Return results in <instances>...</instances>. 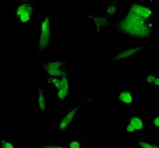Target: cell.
<instances>
[{"mask_svg":"<svg viewBox=\"0 0 159 148\" xmlns=\"http://www.w3.org/2000/svg\"><path fill=\"white\" fill-rule=\"evenodd\" d=\"M138 144L141 148H159V146H156V145H153V144H149V143H146V142H142V141L138 142Z\"/></svg>","mask_w":159,"mask_h":148,"instance_id":"obj_15","label":"cell"},{"mask_svg":"<svg viewBox=\"0 0 159 148\" xmlns=\"http://www.w3.org/2000/svg\"><path fill=\"white\" fill-rule=\"evenodd\" d=\"M39 106H40V109L42 111H46V101H45V98L42 94H40V97H39Z\"/></svg>","mask_w":159,"mask_h":148,"instance_id":"obj_13","label":"cell"},{"mask_svg":"<svg viewBox=\"0 0 159 148\" xmlns=\"http://www.w3.org/2000/svg\"><path fill=\"white\" fill-rule=\"evenodd\" d=\"M116 10H117V8H116V6H114V5H112V6H109V8L107 9V13L108 14H115V12H116Z\"/></svg>","mask_w":159,"mask_h":148,"instance_id":"obj_16","label":"cell"},{"mask_svg":"<svg viewBox=\"0 0 159 148\" xmlns=\"http://www.w3.org/2000/svg\"><path fill=\"white\" fill-rule=\"evenodd\" d=\"M130 13L135 15L137 17H141V18L147 19L151 16L152 12L151 10H149L146 7H143V6L137 5V4H134L132 7V9L130 10Z\"/></svg>","mask_w":159,"mask_h":148,"instance_id":"obj_2","label":"cell"},{"mask_svg":"<svg viewBox=\"0 0 159 148\" xmlns=\"http://www.w3.org/2000/svg\"><path fill=\"white\" fill-rule=\"evenodd\" d=\"M49 30H51V23H49V19L46 18L44 22L42 23V27H41V34H49Z\"/></svg>","mask_w":159,"mask_h":148,"instance_id":"obj_10","label":"cell"},{"mask_svg":"<svg viewBox=\"0 0 159 148\" xmlns=\"http://www.w3.org/2000/svg\"><path fill=\"white\" fill-rule=\"evenodd\" d=\"M31 14H29L28 12H23L22 14L20 15V20L22 23H27L30 21V19H31V16H30Z\"/></svg>","mask_w":159,"mask_h":148,"instance_id":"obj_14","label":"cell"},{"mask_svg":"<svg viewBox=\"0 0 159 148\" xmlns=\"http://www.w3.org/2000/svg\"><path fill=\"white\" fill-rule=\"evenodd\" d=\"M23 12H28L29 14H32L33 8H32V6L30 5V4H23V5H21L20 7L18 8V10H17V16L19 17Z\"/></svg>","mask_w":159,"mask_h":148,"instance_id":"obj_9","label":"cell"},{"mask_svg":"<svg viewBox=\"0 0 159 148\" xmlns=\"http://www.w3.org/2000/svg\"><path fill=\"white\" fill-rule=\"evenodd\" d=\"M24 1H25V2H27V1H28V0H24Z\"/></svg>","mask_w":159,"mask_h":148,"instance_id":"obj_24","label":"cell"},{"mask_svg":"<svg viewBox=\"0 0 159 148\" xmlns=\"http://www.w3.org/2000/svg\"><path fill=\"white\" fill-rule=\"evenodd\" d=\"M141 48H142V46H136V48H132L130 49H126V50H124L122 52H120L119 54L116 55L113 58V60H119V59H124V58H126V57H130L132 55L135 54L136 52H138Z\"/></svg>","mask_w":159,"mask_h":148,"instance_id":"obj_5","label":"cell"},{"mask_svg":"<svg viewBox=\"0 0 159 148\" xmlns=\"http://www.w3.org/2000/svg\"><path fill=\"white\" fill-rule=\"evenodd\" d=\"M119 100L122 101V102L124 103V104H130L132 101V96L128 91H124L120 94Z\"/></svg>","mask_w":159,"mask_h":148,"instance_id":"obj_8","label":"cell"},{"mask_svg":"<svg viewBox=\"0 0 159 148\" xmlns=\"http://www.w3.org/2000/svg\"><path fill=\"white\" fill-rule=\"evenodd\" d=\"M41 148H65V147H62V146H57V145H49V146H43Z\"/></svg>","mask_w":159,"mask_h":148,"instance_id":"obj_21","label":"cell"},{"mask_svg":"<svg viewBox=\"0 0 159 148\" xmlns=\"http://www.w3.org/2000/svg\"><path fill=\"white\" fill-rule=\"evenodd\" d=\"M154 80H155V76L154 75H148L146 77V81L148 83H154Z\"/></svg>","mask_w":159,"mask_h":148,"instance_id":"obj_19","label":"cell"},{"mask_svg":"<svg viewBox=\"0 0 159 148\" xmlns=\"http://www.w3.org/2000/svg\"><path fill=\"white\" fill-rule=\"evenodd\" d=\"M69 148H80V143L77 142V141H73V142L70 143Z\"/></svg>","mask_w":159,"mask_h":148,"instance_id":"obj_18","label":"cell"},{"mask_svg":"<svg viewBox=\"0 0 159 148\" xmlns=\"http://www.w3.org/2000/svg\"><path fill=\"white\" fill-rule=\"evenodd\" d=\"M49 42V34H41V38H40V46H39V49L40 50H43L48 46Z\"/></svg>","mask_w":159,"mask_h":148,"instance_id":"obj_7","label":"cell"},{"mask_svg":"<svg viewBox=\"0 0 159 148\" xmlns=\"http://www.w3.org/2000/svg\"><path fill=\"white\" fill-rule=\"evenodd\" d=\"M153 123H154V125H155V126L159 127V117H155V119H154Z\"/></svg>","mask_w":159,"mask_h":148,"instance_id":"obj_22","label":"cell"},{"mask_svg":"<svg viewBox=\"0 0 159 148\" xmlns=\"http://www.w3.org/2000/svg\"><path fill=\"white\" fill-rule=\"evenodd\" d=\"M53 85H55V87L57 88V90L59 89V87H61V80L59 79H53Z\"/></svg>","mask_w":159,"mask_h":148,"instance_id":"obj_17","label":"cell"},{"mask_svg":"<svg viewBox=\"0 0 159 148\" xmlns=\"http://www.w3.org/2000/svg\"><path fill=\"white\" fill-rule=\"evenodd\" d=\"M118 29L137 38H147L151 34V26L148 24L147 21L130 12L128 16L118 24Z\"/></svg>","mask_w":159,"mask_h":148,"instance_id":"obj_1","label":"cell"},{"mask_svg":"<svg viewBox=\"0 0 159 148\" xmlns=\"http://www.w3.org/2000/svg\"><path fill=\"white\" fill-rule=\"evenodd\" d=\"M89 18L93 19L94 21H95V24L97 25V32L100 31V27L101 26H103V27H106V26H108V22H107L106 20H104V19L102 18H95V17H92V16H88Z\"/></svg>","mask_w":159,"mask_h":148,"instance_id":"obj_11","label":"cell"},{"mask_svg":"<svg viewBox=\"0 0 159 148\" xmlns=\"http://www.w3.org/2000/svg\"><path fill=\"white\" fill-rule=\"evenodd\" d=\"M64 62H59V61H55V62H49V63H46L44 65V68L47 72H51L53 71V70H59V67L61 65H63Z\"/></svg>","mask_w":159,"mask_h":148,"instance_id":"obj_6","label":"cell"},{"mask_svg":"<svg viewBox=\"0 0 159 148\" xmlns=\"http://www.w3.org/2000/svg\"><path fill=\"white\" fill-rule=\"evenodd\" d=\"M76 111H77V108H75V109L71 110L69 113H67L65 115H64V117L61 119V123H59V129L64 130L68 125H69V123H71V121L73 119V117H75V113H76Z\"/></svg>","mask_w":159,"mask_h":148,"instance_id":"obj_3","label":"cell"},{"mask_svg":"<svg viewBox=\"0 0 159 148\" xmlns=\"http://www.w3.org/2000/svg\"><path fill=\"white\" fill-rule=\"evenodd\" d=\"M68 89H69V84H68L67 78H66V76L64 75V76L61 79V87H59V90H61V91H64V92H68Z\"/></svg>","mask_w":159,"mask_h":148,"instance_id":"obj_12","label":"cell"},{"mask_svg":"<svg viewBox=\"0 0 159 148\" xmlns=\"http://www.w3.org/2000/svg\"><path fill=\"white\" fill-rule=\"evenodd\" d=\"M2 145H3V146H2V148H14L11 143L5 142V141H3V142H2Z\"/></svg>","mask_w":159,"mask_h":148,"instance_id":"obj_20","label":"cell"},{"mask_svg":"<svg viewBox=\"0 0 159 148\" xmlns=\"http://www.w3.org/2000/svg\"><path fill=\"white\" fill-rule=\"evenodd\" d=\"M143 127V123L139 117H132L130 121V124L126 127V131L128 132H132L134 130H140Z\"/></svg>","mask_w":159,"mask_h":148,"instance_id":"obj_4","label":"cell"},{"mask_svg":"<svg viewBox=\"0 0 159 148\" xmlns=\"http://www.w3.org/2000/svg\"><path fill=\"white\" fill-rule=\"evenodd\" d=\"M154 85L159 86V78H155V80H154Z\"/></svg>","mask_w":159,"mask_h":148,"instance_id":"obj_23","label":"cell"}]
</instances>
